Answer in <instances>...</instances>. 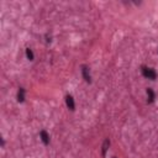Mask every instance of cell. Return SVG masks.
I'll return each mask as SVG.
<instances>
[{
  "instance_id": "cell-1",
  "label": "cell",
  "mask_w": 158,
  "mask_h": 158,
  "mask_svg": "<svg viewBox=\"0 0 158 158\" xmlns=\"http://www.w3.org/2000/svg\"><path fill=\"white\" fill-rule=\"evenodd\" d=\"M141 70H142V75L144 78L151 79V81H156V79H157V73H156V70L153 68H148V67L143 65Z\"/></svg>"
},
{
  "instance_id": "cell-2",
  "label": "cell",
  "mask_w": 158,
  "mask_h": 158,
  "mask_svg": "<svg viewBox=\"0 0 158 158\" xmlns=\"http://www.w3.org/2000/svg\"><path fill=\"white\" fill-rule=\"evenodd\" d=\"M82 75L87 83H89V84L92 83V75H90V70H89L88 65H82Z\"/></svg>"
},
{
  "instance_id": "cell-3",
  "label": "cell",
  "mask_w": 158,
  "mask_h": 158,
  "mask_svg": "<svg viewBox=\"0 0 158 158\" xmlns=\"http://www.w3.org/2000/svg\"><path fill=\"white\" fill-rule=\"evenodd\" d=\"M146 93H147V103L148 104H153L154 103V100H156V93L153 92V89L152 88H147L146 89Z\"/></svg>"
},
{
  "instance_id": "cell-4",
  "label": "cell",
  "mask_w": 158,
  "mask_h": 158,
  "mask_svg": "<svg viewBox=\"0 0 158 158\" xmlns=\"http://www.w3.org/2000/svg\"><path fill=\"white\" fill-rule=\"evenodd\" d=\"M65 104H67V108L70 111H74L75 110V103H74V99H73L72 95H67L65 97Z\"/></svg>"
},
{
  "instance_id": "cell-5",
  "label": "cell",
  "mask_w": 158,
  "mask_h": 158,
  "mask_svg": "<svg viewBox=\"0 0 158 158\" xmlns=\"http://www.w3.org/2000/svg\"><path fill=\"white\" fill-rule=\"evenodd\" d=\"M40 137H41V141L43 142L45 146L49 144V135H48V132H47L46 130H42V131L40 132Z\"/></svg>"
},
{
  "instance_id": "cell-6",
  "label": "cell",
  "mask_w": 158,
  "mask_h": 158,
  "mask_svg": "<svg viewBox=\"0 0 158 158\" xmlns=\"http://www.w3.org/2000/svg\"><path fill=\"white\" fill-rule=\"evenodd\" d=\"M109 146H110V140L106 138V140L104 141V143H103V147H101V156H103V157L106 156V152H108V149H109Z\"/></svg>"
},
{
  "instance_id": "cell-7",
  "label": "cell",
  "mask_w": 158,
  "mask_h": 158,
  "mask_svg": "<svg viewBox=\"0 0 158 158\" xmlns=\"http://www.w3.org/2000/svg\"><path fill=\"white\" fill-rule=\"evenodd\" d=\"M18 101L19 103H24L25 101V89L24 88H19V92H18Z\"/></svg>"
},
{
  "instance_id": "cell-8",
  "label": "cell",
  "mask_w": 158,
  "mask_h": 158,
  "mask_svg": "<svg viewBox=\"0 0 158 158\" xmlns=\"http://www.w3.org/2000/svg\"><path fill=\"white\" fill-rule=\"evenodd\" d=\"M26 57H27V59L34 61L35 56H34V52H32V49H31V48H26Z\"/></svg>"
},
{
  "instance_id": "cell-9",
  "label": "cell",
  "mask_w": 158,
  "mask_h": 158,
  "mask_svg": "<svg viewBox=\"0 0 158 158\" xmlns=\"http://www.w3.org/2000/svg\"><path fill=\"white\" fill-rule=\"evenodd\" d=\"M113 158H117V157H113Z\"/></svg>"
}]
</instances>
